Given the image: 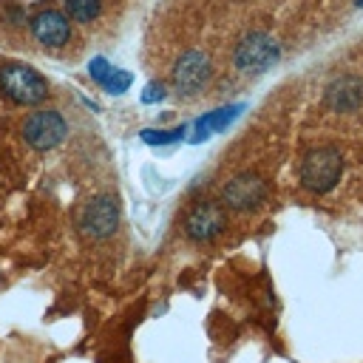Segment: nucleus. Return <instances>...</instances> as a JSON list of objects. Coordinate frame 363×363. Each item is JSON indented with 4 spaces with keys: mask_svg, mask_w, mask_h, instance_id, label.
I'll use <instances>...</instances> for the list:
<instances>
[{
    "mask_svg": "<svg viewBox=\"0 0 363 363\" xmlns=\"http://www.w3.org/2000/svg\"><path fill=\"white\" fill-rule=\"evenodd\" d=\"M0 94L14 105H40L51 91H48V79L37 68L26 62H3Z\"/></svg>",
    "mask_w": 363,
    "mask_h": 363,
    "instance_id": "1",
    "label": "nucleus"
},
{
    "mask_svg": "<svg viewBox=\"0 0 363 363\" xmlns=\"http://www.w3.org/2000/svg\"><path fill=\"white\" fill-rule=\"evenodd\" d=\"M301 184L312 193H329L343 176V153L332 145L312 147L301 159Z\"/></svg>",
    "mask_w": 363,
    "mask_h": 363,
    "instance_id": "2",
    "label": "nucleus"
},
{
    "mask_svg": "<svg viewBox=\"0 0 363 363\" xmlns=\"http://www.w3.org/2000/svg\"><path fill=\"white\" fill-rule=\"evenodd\" d=\"M278 57H281V48L267 31H250L238 40L233 51V65L241 74H264L278 62Z\"/></svg>",
    "mask_w": 363,
    "mask_h": 363,
    "instance_id": "3",
    "label": "nucleus"
},
{
    "mask_svg": "<svg viewBox=\"0 0 363 363\" xmlns=\"http://www.w3.org/2000/svg\"><path fill=\"white\" fill-rule=\"evenodd\" d=\"M210 77H213V62H210V57L204 51H196V48L193 51H184L176 60L173 74H170L173 91L179 96H187V99L196 96V94H201L207 88Z\"/></svg>",
    "mask_w": 363,
    "mask_h": 363,
    "instance_id": "4",
    "label": "nucleus"
},
{
    "mask_svg": "<svg viewBox=\"0 0 363 363\" xmlns=\"http://www.w3.org/2000/svg\"><path fill=\"white\" fill-rule=\"evenodd\" d=\"M68 136V122L62 119L60 111H34L23 122V139L28 147L45 153L54 150L62 139Z\"/></svg>",
    "mask_w": 363,
    "mask_h": 363,
    "instance_id": "5",
    "label": "nucleus"
},
{
    "mask_svg": "<svg viewBox=\"0 0 363 363\" xmlns=\"http://www.w3.org/2000/svg\"><path fill=\"white\" fill-rule=\"evenodd\" d=\"M77 227L85 238H108L119 227V204L113 196H94L82 204Z\"/></svg>",
    "mask_w": 363,
    "mask_h": 363,
    "instance_id": "6",
    "label": "nucleus"
},
{
    "mask_svg": "<svg viewBox=\"0 0 363 363\" xmlns=\"http://www.w3.org/2000/svg\"><path fill=\"white\" fill-rule=\"evenodd\" d=\"M227 227V207L216 201L196 204L184 218V235L190 241H210Z\"/></svg>",
    "mask_w": 363,
    "mask_h": 363,
    "instance_id": "7",
    "label": "nucleus"
},
{
    "mask_svg": "<svg viewBox=\"0 0 363 363\" xmlns=\"http://www.w3.org/2000/svg\"><path fill=\"white\" fill-rule=\"evenodd\" d=\"M264 196H267V184H264L261 176H255V173H238V176H233L224 184L221 204L227 210H252V207H258L264 201Z\"/></svg>",
    "mask_w": 363,
    "mask_h": 363,
    "instance_id": "8",
    "label": "nucleus"
},
{
    "mask_svg": "<svg viewBox=\"0 0 363 363\" xmlns=\"http://www.w3.org/2000/svg\"><path fill=\"white\" fill-rule=\"evenodd\" d=\"M31 34L40 45H48V48H60L71 40V23L62 11L57 9H40L34 17H31Z\"/></svg>",
    "mask_w": 363,
    "mask_h": 363,
    "instance_id": "9",
    "label": "nucleus"
},
{
    "mask_svg": "<svg viewBox=\"0 0 363 363\" xmlns=\"http://www.w3.org/2000/svg\"><path fill=\"white\" fill-rule=\"evenodd\" d=\"M323 102H326V108H332L337 113L357 111L363 105V79L360 77H352V74H343V77L332 79L326 85Z\"/></svg>",
    "mask_w": 363,
    "mask_h": 363,
    "instance_id": "10",
    "label": "nucleus"
},
{
    "mask_svg": "<svg viewBox=\"0 0 363 363\" xmlns=\"http://www.w3.org/2000/svg\"><path fill=\"white\" fill-rule=\"evenodd\" d=\"M65 11L74 23H94L102 14V0H65Z\"/></svg>",
    "mask_w": 363,
    "mask_h": 363,
    "instance_id": "11",
    "label": "nucleus"
},
{
    "mask_svg": "<svg viewBox=\"0 0 363 363\" xmlns=\"http://www.w3.org/2000/svg\"><path fill=\"white\" fill-rule=\"evenodd\" d=\"M235 111H238V108H224V111H216V113H210L207 119H201V122L196 125V139H204L210 130H221V128L233 119Z\"/></svg>",
    "mask_w": 363,
    "mask_h": 363,
    "instance_id": "12",
    "label": "nucleus"
},
{
    "mask_svg": "<svg viewBox=\"0 0 363 363\" xmlns=\"http://www.w3.org/2000/svg\"><path fill=\"white\" fill-rule=\"evenodd\" d=\"M179 136H184V128H173V130H145L142 133V139L145 142H159V145H164V142H176Z\"/></svg>",
    "mask_w": 363,
    "mask_h": 363,
    "instance_id": "13",
    "label": "nucleus"
},
{
    "mask_svg": "<svg viewBox=\"0 0 363 363\" xmlns=\"http://www.w3.org/2000/svg\"><path fill=\"white\" fill-rule=\"evenodd\" d=\"M130 85V74H125V71H111V77H108V82H105V88L111 91V94H122L125 88Z\"/></svg>",
    "mask_w": 363,
    "mask_h": 363,
    "instance_id": "14",
    "label": "nucleus"
},
{
    "mask_svg": "<svg viewBox=\"0 0 363 363\" xmlns=\"http://www.w3.org/2000/svg\"><path fill=\"white\" fill-rule=\"evenodd\" d=\"M111 71H113V68H111V65H108V62H105L102 57H96V60L91 62V77H94L96 82H102V85L108 82V77H111Z\"/></svg>",
    "mask_w": 363,
    "mask_h": 363,
    "instance_id": "15",
    "label": "nucleus"
},
{
    "mask_svg": "<svg viewBox=\"0 0 363 363\" xmlns=\"http://www.w3.org/2000/svg\"><path fill=\"white\" fill-rule=\"evenodd\" d=\"M162 96H164V88H162L159 82H150V85L145 88V94H142L145 102H156V99H162Z\"/></svg>",
    "mask_w": 363,
    "mask_h": 363,
    "instance_id": "16",
    "label": "nucleus"
},
{
    "mask_svg": "<svg viewBox=\"0 0 363 363\" xmlns=\"http://www.w3.org/2000/svg\"><path fill=\"white\" fill-rule=\"evenodd\" d=\"M354 3H357V6H363V0H354Z\"/></svg>",
    "mask_w": 363,
    "mask_h": 363,
    "instance_id": "17",
    "label": "nucleus"
}]
</instances>
